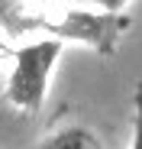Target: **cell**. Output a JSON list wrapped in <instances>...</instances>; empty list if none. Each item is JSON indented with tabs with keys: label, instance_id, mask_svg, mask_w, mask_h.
<instances>
[{
	"label": "cell",
	"instance_id": "cell-2",
	"mask_svg": "<svg viewBox=\"0 0 142 149\" xmlns=\"http://www.w3.org/2000/svg\"><path fill=\"white\" fill-rule=\"evenodd\" d=\"M61 49H65L61 39L42 36L10 52L13 65H10V78H7V101L13 110L26 113V117H36L42 110L52 71L61 58Z\"/></svg>",
	"mask_w": 142,
	"mask_h": 149
},
{
	"label": "cell",
	"instance_id": "cell-6",
	"mask_svg": "<svg viewBox=\"0 0 142 149\" xmlns=\"http://www.w3.org/2000/svg\"><path fill=\"white\" fill-rule=\"evenodd\" d=\"M74 3H87V7L110 10V13H123V10L129 7V0H74Z\"/></svg>",
	"mask_w": 142,
	"mask_h": 149
},
{
	"label": "cell",
	"instance_id": "cell-7",
	"mask_svg": "<svg viewBox=\"0 0 142 149\" xmlns=\"http://www.w3.org/2000/svg\"><path fill=\"white\" fill-rule=\"evenodd\" d=\"M10 55V45H7V33L0 29V58H7Z\"/></svg>",
	"mask_w": 142,
	"mask_h": 149
},
{
	"label": "cell",
	"instance_id": "cell-4",
	"mask_svg": "<svg viewBox=\"0 0 142 149\" xmlns=\"http://www.w3.org/2000/svg\"><path fill=\"white\" fill-rule=\"evenodd\" d=\"M36 26V7L26 0H0V29L7 36H26Z\"/></svg>",
	"mask_w": 142,
	"mask_h": 149
},
{
	"label": "cell",
	"instance_id": "cell-5",
	"mask_svg": "<svg viewBox=\"0 0 142 149\" xmlns=\"http://www.w3.org/2000/svg\"><path fill=\"white\" fill-rule=\"evenodd\" d=\"M129 149H142V81L136 84V94H132V139H129Z\"/></svg>",
	"mask_w": 142,
	"mask_h": 149
},
{
	"label": "cell",
	"instance_id": "cell-1",
	"mask_svg": "<svg viewBox=\"0 0 142 149\" xmlns=\"http://www.w3.org/2000/svg\"><path fill=\"white\" fill-rule=\"evenodd\" d=\"M129 26H132V19L126 13H110V10H97V7L90 10L87 3H81V7L65 3V7H36L32 33L87 45L97 55H113Z\"/></svg>",
	"mask_w": 142,
	"mask_h": 149
},
{
	"label": "cell",
	"instance_id": "cell-3",
	"mask_svg": "<svg viewBox=\"0 0 142 149\" xmlns=\"http://www.w3.org/2000/svg\"><path fill=\"white\" fill-rule=\"evenodd\" d=\"M39 149H103V146H100L94 130L81 127V123H71V127H61V130L49 133Z\"/></svg>",
	"mask_w": 142,
	"mask_h": 149
}]
</instances>
